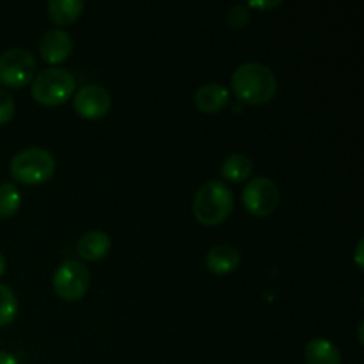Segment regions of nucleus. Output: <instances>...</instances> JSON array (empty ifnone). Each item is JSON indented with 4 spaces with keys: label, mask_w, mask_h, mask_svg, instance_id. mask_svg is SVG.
<instances>
[{
    "label": "nucleus",
    "mask_w": 364,
    "mask_h": 364,
    "mask_svg": "<svg viewBox=\"0 0 364 364\" xmlns=\"http://www.w3.org/2000/svg\"><path fill=\"white\" fill-rule=\"evenodd\" d=\"M231 89L247 105H265L276 96L277 80L274 71L262 63H245L235 70Z\"/></svg>",
    "instance_id": "obj_1"
},
{
    "label": "nucleus",
    "mask_w": 364,
    "mask_h": 364,
    "mask_svg": "<svg viewBox=\"0 0 364 364\" xmlns=\"http://www.w3.org/2000/svg\"><path fill=\"white\" fill-rule=\"evenodd\" d=\"M235 198L231 188L220 180H210L196 192L192 210L203 226H219L231 215Z\"/></svg>",
    "instance_id": "obj_2"
},
{
    "label": "nucleus",
    "mask_w": 364,
    "mask_h": 364,
    "mask_svg": "<svg viewBox=\"0 0 364 364\" xmlns=\"http://www.w3.org/2000/svg\"><path fill=\"white\" fill-rule=\"evenodd\" d=\"M11 176L23 185H41L55 173V159L45 148H25L11 159Z\"/></svg>",
    "instance_id": "obj_3"
},
{
    "label": "nucleus",
    "mask_w": 364,
    "mask_h": 364,
    "mask_svg": "<svg viewBox=\"0 0 364 364\" xmlns=\"http://www.w3.org/2000/svg\"><path fill=\"white\" fill-rule=\"evenodd\" d=\"M77 87V80L70 71L63 68H46L36 73L32 80V98L46 107H57L66 103Z\"/></svg>",
    "instance_id": "obj_4"
},
{
    "label": "nucleus",
    "mask_w": 364,
    "mask_h": 364,
    "mask_svg": "<svg viewBox=\"0 0 364 364\" xmlns=\"http://www.w3.org/2000/svg\"><path fill=\"white\" fill-rule=\"evenodd\" d=\"M52 284L57 297H60L63 301H80L89 290L91 274H89V269L84 263L77 262V259H68L55 270Z\"/></svg>",
    "instance_id": "obj_5"
},
{
    "label": "nucleus",
    "mask_w": 364,
    "mask_h": 364,
    "mask_svg": "<svg viewBox=\"0 0 364 364\" xmlns=\"http://www.w3.org/2000/svg\"><path fill=\"white\" fill-rule=\"evenodd\" d=\"M36 59L28 50L9 48L0 55V82L7 87H23L36 77Z\"/></svg>",
    "instance_id": "obj_6"
},
{
    "label": "nucleus",
    "mask_w": 364,
    "mask_h": 364,
    "mask_svg": "<svg viewBox=\"0 0 364 364\" xmlns=\"http://www.w3.org/2000/svg\"><path fill=\"white\" fill-rule=\"evenodd\" d=\"M279 188L270 178H252L242 192L245 210L255 217H269L279 206Z\"/></svg>",
    "instance_id": "obj_7"
},
{
    "label": "nucleus",
    "mask_w": 364,
    "mask_h": 364,
    "mask_svg": "<svg viewBox=\"0 0 364 364\" xmlns=\"http://www.w3.org/2000/svg\"><path fill=\"white\" fill-rule=\"evenodd\" d=\"M110 105H112V100H110L109 91L95 84L84 85L73 100L75 110L85 119H100L109 112Z\"/></svg>",
    "instance_id": "obj_8"
},
{
    "label": "nucleus",
    "mask_w": 364,
    "mask_h": 364,
    "mask_svg": "<svg viewBox=\"0 0 364 364\" xmlns=\"http://www.w3.org/2000/svg\"><path fill=\"white\" fill-rule=\"evenodd\" d=\"M73 50V39L63 28H52L45 32L39 41V53L48 64H60L70 57Z\"/></svg>",
    "instance_id": "obj_9"
},
{
    "label": "nucleus",
    "mask_w": 364,
    "mask_h": 364,
    "mask_svg": "<svg viewBox=\"0 0 364 364\" xmlns=\"http://www.w3.org/2000/svg\"><path fill=\"white\" fill-rule=\"evenodd\" d=\"M230 102V91L223 84L210 82L194 92V105L205 114H217Z\"/></svg>",
    "instance_id": "obj_10"
},
{
    "label": "nucleus",
    "mask_w": 364,
    "mask_h": 364,
    "mask_svg": "<svg viewBox=\"0 0 364 364\" xmlns=\"http://www.w3.org/2000/svg\"><path fill=\"white\" fill-rule=\"evenodd\" d=\"M205 263L212 274L226 276V274H231L238 265H240V252H238L233 245H215V247L206 255Z\"/></svg>",
    "instance_id": "obj_11"
},
{
    "label": "nucleus",
    "mask_w": 364,
    "mask_h": 364,
    "mask_svg": "<svg viewBox=\"0 0 364 364\" xmlns=\"http://www.w3.org/2000/svg\"><path fill=\"white\" fill-rule=\"evenodd\" d=\"M77 251L80 258L87 259V262H98V259L105 258L109 255L110 237L105 231H87L78 240Z\"/></svg>",
    "instance_id": "obj_12"
},
{
    "label": "nucleus",
    "mask_w": 364,
    "mask_h": 364,
    "mask_svg": "<svg viewBox=\"0 0 364 364\" xmlns=\"http://www.w3.org/2000/svg\"><path fill=\"white\" fill-rule=\"evenodd\" d=\"M308 364H341V354L336 345L327 338H313L304 348Z\"/></svg>",
    "instance_id": "obj_13"
},
{
    "label": "nucleus",
    "mask_w": 364,
    "mask_h": 364,
    "mask_svg": "<svg viewBox=\"0 0 364 364\" xmlns=\"http://www.w3.org/2000/svg\"><path fill=\"white\" fill-rule=\"evenodd\" d=\"M50 20L55 21L57 25H71L80 18L84 11V2L82 0H50L46 4Z\"/></svg>",
    "instance_id": "obj_14"
},
{
    "label": "nucleus",
    "mask_w": 364,
    "mask_h": 364,
    "mask_svg": "<svg viewBox=\"0 0 364 364\" xmlns=\"http://www.w3.org/2000/svg\"><path fill=\"white\" fill-rule=\"evenodd\" d=\"M252 169H255V166H252L249 156L242 155V153H233V155H230L223 162V166H220V174H223V178L226 181H231V183H242V181H245L251 176Z\"/></svg>",
    "instance_id": "obj_15"
},
{
    "label": "nucleus",
    "mask_w": 364,
    "mask_h": 364,
    "mask_svg": "<svg viewBox=\"0 0 364 364\" xmlns=\"http://www.w3.org/2000/svg\"><path fill=\"white\" fill-rule=\"evenodd\" d=\"M21 206V194L11 181L0 183V217H13Z\"/></svg>",
    "instance_id": "obj_16"
},
{
    "label": "nucleus",
    "mask_w": 364,
    "mask_h": 364,
    "mask_svg": "<svg viewBox=\"0 0 364 364\" xmlns=\"http://www.w3.org/2000/svg\"><path fill=\"white\" fill-rule=\"evenodd\" d=\"M18 315V299L7 284L0 283V327L9 326Z\"/></svg>",
    "instance_id": "obj_17"
},
{
    "label": "nucleus",
    "mask_w": 364,
    "mask_h": 364,
    "mask_svg": "<svg viewBox=\"0 0 364 364\" xmlns=\"http://www.w3.org/2000/svg\"><path fill=\"white\" fill-rule=\"evenodd\" d=\"M228 23L233 28H242L249 23L251 20V9L247 7V4H237V6L230 7L228 11Z\"/></svg>",
    "instance_id": "obj_18"
},
{
    "label": "nucleus",
    "mask_w": 364,
    "mask_h": 364,
    "mask_svg": "<svg viewBox=\"0 0 364 364\" xmlns=\"http://www.w3.org/2000/svg\"><path fill=\"white\" fill-rule=\"evenodd\" d=\"M14 116V100L9 95V91L0 87V124L7 123Z\"/></svg>",
    "instance_id": "obj_19"
},
{
    "label": "nucleus",
    "mask_w": 364,
    "mask_h": 364,
    "mask_svg": "<svg viewBox=\"0 0 364 364\" xmlns=\"http://www.w3.org/2000/svg\"><path fill=\"white\" fill-rule=\"evenodd\" d=\"M281 0H274V2H249L247 7L251 9V7H256V9H274V7L281 6Z\"/></svg>",
    "instance_id": "obj_20"
},
{
    "label": "nucleus",
    "mask_w": 364,
    "mask_h": 364,
    "mask_svg": "<svg viewBox=\"0 0 364 364\" xmlns=\"http://www.w3.org/2000/svg\"><path fill=\"white\" fill-rule=\"evenodd\" d=\"M0 364H18V361L13 354H9V352L0 350Z\"/></svg>",
    "instance_id": "obj_21"
},
{
    "label": "nucleus",
    "mask_w": 364,
    "mask_h": 364,
    "mask_svg": "<svg viewBox=\"0 0 364 364\" xmlns=\"http://www.w3.org/2000/svg\"><path fill=\"white\" fill-rule=\"evenodd\" d=\"M355 263H358L359 269H363V240H359L358 251H355Z\"/></svg>",
    "instance_id": "obj_22"
},
{
    "label": "nucleus",
    "mask_w": 364,
    "mask_h": 364,
    "mask_svg": "<svg viewBox=\"0 0 364 364\" xmlns=\"http://www.w3.org/2000/svg\"><path fill=\"white\" fill-rule=\"evenodd\" d=\"M4 272H6V258H4V255L0 252V277L4 276Z\"/></svg>",
    "instance_id": "obj_23"
}]
</instances>
